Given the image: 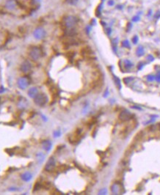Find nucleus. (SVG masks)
<instances>
[{
	"label": "nucleus",
	"mask_w": 160,
	"mask_h": 195,
	"mask_svg": "<svg viewBox=\"0 0 160 195\" xmlns=\"http://www.w3.org/2000/svg\"><path fill=\"white\" fill-rule=\"evenodd\" d=\"M78 21H79L78 18L74 16V15H65V16H64L62 18V25L63 26L65 29H73L77 24Z\"/></svg>",
	"instance_id": "1"
},
{
	"label": "nucleus",
	"mask_w": 160,
	"mask_h": 195,
	"mask_svg": "<svg viewBox=\"0 0 160 195\" xmlns=\"http://www.w3.org/2000/svg\"><path fill=\"white\" fill-rule=\"evenodd\" d=\"M29 57L32 60L37 61L42 57L43 51H42L40 48H39L37 46H34V47L30 48V50L29 51Z\"/></svg>",
	"instance_id": "2"
},
{
	"label": "nucleus",
	"mask_w": 160,
	"mask_h": 195,
	"mask_svg": "<svg viewBox=\"0 0 160 195\" xmlns=\"http://www.w3.org/2000/svg\"><path fill=\"white\" fill-rule=\"evenodd\" d=\"M34 101L37 106H43L47 102V97L45 94L40 93V94H38L34 98Z\"/></svg>",
	"instance_id": "3"
},
{
	"label": "nucleus",
	"mask_w": 160,
	"mask_h": 195,
	"mask_svg": "<svg viewBox=\"0 0 160 195\" xmlns=\"http://www.w3.org/2000/svg\"><path fill=\"white\" fill-rule=\"evenodd\" d=\"M132 119V114L128 110H123L119 115V120L121 122H127Z\"/></svg>",
	"instance_id": "4"
},
{
	"label": "nucleus",
	"mask_w": 160,
	"mask_h": 195,
	"mask_svg": "<svg viewBox=\"0 0 160 195\" xmlns=\"http://www.w3.org/2000/svg\"><path fill=\"white\" fill-rule=\"evenodd\" d=\"M62 43L65 46H76L78 45V42L77 40L74 37H68V36H65L64 40H62Z\"/></svg>",
	"instance_id": "5"
},
{
	"label": "nucleus",
	"mask_w": 160,
	"mask_h": 195,
	"mask_svg": "<svg viewBox=\"0 0 160 195\" xmlns=\"http://www.w3.org/2000/svg\"><path fill=\"white\" fill-rule=\"evenodd\" d=\"M29 84V80L27 77L26 76H23V77H21L18 79V87L22 89V90H24L26 89L28 85Z\"/></svg>",
	"instance_id": "6"
},
{
	"label": "nucleus",
	"mask_w": 160,
	"mask_h": 195,
	"mask_svg": "<svg viewBox=\"0 0 160 195\" xmlns=\"http://www.w3.org/2000/svg\"><path fill=\"white\" fill-rule=\"evenodd\" d=\"M34 37L37 40H42L46 36V31L43 28H37L33 32Z\"/></svg>",
	"instance_id": "7"
},
{
	"label": "nucleus",
	"mask_w": 160,
	"mask_h": 195,
	"mask_svg": "<svg viewBox=\"0 0 160 195\" xmlns=\"http://www.w3.org/2000/svg\"><path fill=\"white\" fill-rule=\"evenodd\" d=\"M55 166H56V161L54 158L51 157L46 162V164L45 166V170L47 172H51L55 168Z\"/></svg>",
	"instance_id": "8"
},
{
	"label": "nucleus",
	"mask_w": 160,
	"mask_h": 195,
	"mask_svg": "<svg viewBox=\"0 0 160 195\" xmlns=\"http://www.w3.org/2000/svg\"><path fill=\"white\" fill-rule=\"evenodd\" d=\"M18 4L17 0H7L5 3V7L9 10H15Z\"/></svg>",
	"instance_id": "9"
},
{
	"label": "nucleus",
	"mask_w": 160,
	"mask_h": 195,
	"mask_svg": "<svg viewBox=\"0 0 160 195\" xmlns=\"http://www.w3.org/2000/svg\"><path fill=\"white\" fill-rule=\"evenodd\" d=\"M81 54L85 57H90L93 54V51L89 46H85L81 49Z\"/></svg>",
	"instance_id": "10"
},
{
	"label": "nucleus",
	"mask_w": 160,
	"mask_h": 195,
	"mask_svg": "<svg viewBox=\"0 0 160 195\" xmlns=\"http://www.w3.org/2000/svg\"><path fill=\"white\" fill-rule=\"evenodd\" d=\"M31 68H32V65L29 61H24L21 65V70L24 73H26L29 71H30Z\"/></svg>",
	"instance_id": "11"
},
{
	"label": "nucleus",
	"mask_w": 160,
	"mask_h": 195,
	"mask_svg": "<svg viewBox=\"0 0 160 195\" xmlns=\"http://www.w3.org/2000/svg\"><path fill=\"white\" fill-rule=\"evenodd\" d=\"M81 135V132L80 130H76V131L75 132L74 134H73L70 138H69V142H71V143H76L77 142L79 139H80V136Z\"/></svg>",
	"instance_id": "12"
},
{
	"label": "nucleus",
	"mask_w": 160,
	"mask_h": 195,
	"mask_svg": "<svg viewBox=\"0 0 160 195\" xmlns=\"http://www.w3.org/2000/svg\"><path fill=\"white\" fill-rule=\"evenodd\" d=\"M38 94V90L36 87H32L28 91V95L32 98H35Z\"/></svg>",
	"instance_id": "13"
},
{
	"label": "nucleus",
	"mask_w": 160,
	"mask_h": 195,
	"mask_svg": "<svg viewBox=\"0 0 160 195\" xmlns=\"http://www.w3.org/2000/svg\"><path fill=\"white\" fill-rule=\"evenodd\" d=\"M42 146H43V148L46 150V151H49L52 147V144L51 142V141L49 140H45L42 143Z\"/></svg>",
	"instance_id": "14"
},
{
	"label": "nucleus",
	"mask_w": 160,
	"mask_h": 195,
	"mask_svg": "<svg viewBox=\"0 0 160 195\" xmlns=\"http://www.w3.org/2000/svg\"><path fill=\"white\" fill-rule=\"evenodd\" d=\"M32 175L29 172H26L21 175V178L24 181H29L32 179Z\"/></svg>",
	"instance_id": "15"
},
{
	"label": "nucleus",
	"mask_w": 160,
	"mask_h": 195,
	"mask_svg": "<svg viewBox=\"0 0 160 195\" xmlns=\"http://www.w3.org/2000/svg\"><path fill=\"white\" fill-rule=\"evenodd\" d=\"M112 192L115 195H118L120 193V186L118 184H114L112 186Z\"/></svg>",
	"instance_id": "16"
},
{
	"label": "nucleus",
	"mask_w": 160,
	"mask_h": 195,
	"mask_svg": "<svg viewBox=\"0 0 160 195\" xmlns=\"http://www.w3.org/2000/svg\"><path fill=\"white\" fill-rule=\"evenodd\" d=\"M136 54L138 57H141L144 54V48L141 46H140L137 49V51H136Z\"/></svg>",
	"instance_id": "17"
},
{
	"label": "nucleus",
	"mask_w": 160,
	"mask_h": 195,
	"mask_svg": "<svg viewBox=\"0 0 160 195\" xmlns=\"http://www.w3.org/2000/svg\"><path fill=\"white\" fill-rule=\"evenodd\" d=\"M133 66L132 62H131V61H129V59H125L124 60V67L126 69H129Z\"/></svg>",
	"instance_id": "18"
},
{
	"label": "nucleus",
	"mask_w": 160,
	"mask_h": 195,
	"mask_svg": "<svg viewBox=\"0 0 160 195\" xmlns=\"http://www.w3.org/2000/svg\"><path fill=\"white\" fill-rule=\"evenodd\" d=\"M133 148H134V145H130V146L126 149V152H125V156L128 157V156L132 153V150H133Z\"/></svg>",
	"instance_id": "19"
},
{
	"label": "nucleus",
	"mask_w": 160,
	"mask_h": 195,
	"mask_svg": "<svg viewBox=\"0 0 160 195\" xmlns=\"http://www.w3.org/2000/svg\"><path fill=\"white\" fill-rule=\"evenodd\" d=\"M113 79H114V81H115V84H116V86L119 88V89H121V82H120V79L117 77V76H113Z\"/></svg>",
	"instance_id": "20"
},
{
	"label": "nucleus",
	"mask_w": 160,
	"mask_h": 195,
	"mask_svg": "<svg viewBox=\"0 0 160 195\" xmlns=\"http://www.w3.org/2000/svg\"><path fill=\"white\" fill-rule=\"evenodd\" d=\"M121 45H122V46H123V47H124V48H130L129 42V40H123V41L122 42Z\"/></svg>",
	"instance_id": "21"
},
{
	"label": "nucleus",
	"mask_w": 160,
	"mask_h": 195,
	"mask_svg": "<svg viewBox=\"0 0 160 195\" xmlns=\"http://www.w3.org/2000/svg\"><path fill=\"white\" fill-rule=\"evenodd\" d=\"M79 0H65V2L71 5H75L78 2Z\"/></svg>",
	"instance_id": "22"
},
{
	"label": "nucleus",
	"mask_w": 160,
	"mask_h": 195,
	"mask_svg": "<svg viewBox=\"0 0 160 195\" xmlns=\"http://www.w3.org/2000/svg\"><path fill=\"white\" fill-rule=\"evenodd\" d=\"M138 40H139V37L137 35H135L133 37H132V42L134 44H137V42H138Z\"/></svg>",
	"instance_id": "23"
},
{
	"label": "nucleus",
	"mask_w": 160,
	"mask_h": 195,
	"mask_svg": "<svg viewBox=\"0 0 160 195\" xmlns=\"http://www.w3.org/2000/svg\"><path fill=\"white\" fill-rule=\"evenodd\" d=\"M132 21L133 22H138L140 20V17L139 16V15H135V16H134L133 18H132Z\"/></svg>",
	"instance_id": "24"
},
{
	"label": "nucleus",
	"mask_w": 160,
	"mask_h": 195,
	"mask_svg": "<svg viewBox=\"0 0 160 195\" xmlns=\"http://www.w3.org/2000/svg\"><path fill=\"white\" fill-rule=\"evenodd\" d=\"M74 55H75V54H74V52H68V54H67V57L69 58V59H73L74 58Z\"/></svg>",
	"instance_id": "25"
},
{
	"label": "nucleus",
	"mask_w": 160,
	"mask_h": 195,
	"mask_svg": "<svg viewBox=\"0 0 160 195\" xmlns=\"http://www.w3.org/2000/svg\"><path fill=\"white\" fill-rule=\"evenodd\" d=\"M132 80H133V78H131V77H127V78L123 79V81L126 84H128L129 82H131Z\"/></svg>",
	"instance_id": "26"
},
{
	"label": "nucleus",
	"mask_w": 160,
	"mask_h": 195,
	"mask_svg": "<svg viewBox=\"0 0 160 195\" xmlns=\"http://www.w3.org/2000/svg\"><path fill=\"white\" fill-rule=\"evenodd\" d=\"M147 79H148L149 81H152L155 80V76H152V75L148 76V77H147Z\"/></svg>",
	"instance_id": "27"
},
{
	"label": "nucleus",
	"mask_w": 160,
	"mask_h": 195,
	"mask_svg": "<svg viewBox=\"0 0 160 195\" xmlns=\"http://www.w3.org/2000/svg\"><path fill=\"white\" fill-rule=\"evenodd\" d=\"M147 59H148V60H149V61H151V62H152V61H154V57L152 56V55H151V54H149L148 56V57H147Z\"/></svg>",
	"instance_id": "28"
},
{
	"label": "nucleus",
	"mask_w": 160,
	"mask_h": 195,
	"mask_svg": "<svg viewBox=\"0 0 160 195\" xmlns=\"http://www.w3.org/2000/svg\"><path fill=\"white\" fill-rule=\"evenodd\" d=\"M107 4H108L109 6H113V4H115V1L113 0H109L107 1Z\"/></svg>",
	"instance_id": "29"
},
{
	"label": "nucleus",
	"mask_w": 160,
	"mask_h": 195,
	"mask_svg": "<svg viewBox=\"0 0 160 195\" xmlns=\"http://www.w3.org/2000/svg\"><path fill=\"white\" fill-rule=\"evenodd\" d=\"M132 26V24L131 23H128V24H127V26H126L127 31H129V30L131 29Z\"/></svg>",
	"instance_id": "30"
},
{
	"label": "nucleus",
	"mask_w": 160,
	"mask_h": 195,
	"mask_svg": "<svg viewBox=\"0 0 160 195\" xmlns=\"http://www.w3.org/2000/svg\"><path fill=\"white\" fill-rule=\"evenodd\" d=\"M154 18H160V11H157V13L154 15Z\"/></svg>",
	"instance_id": "31"
},
{
	"label": "nucleus",
	"mask_w": 160,
	"mask_h": 195,
	"mask_svg": "<svg viewBox=\"0 0 160 195\" xmlns=\"http://www.w3.org/2000/svg\"><path fill=\"white\" fill-rule=\"evenodd\" d=\"M143 64L142 62H140L138 66H137V68H138V70H141L143 68Z\"/></svg>",
	"instance_id": "32"
},
{
	"label": "nucleus",
	"mask_w": 160,
	"mask_h": 195,
	"mask_svg": "<svg viewBox=\"0 0 160 195\" xmlns=\"http://www.w3.org/2000/svg\"><path fill=\"white\" fill-rule=\"evenodd\" d=\"M155 80H157L158 82H160V73L155 76Z\"/></svg>",
	"instance_id": "33"
},
{
	"label": "nucleus",
	"mask_w": 160,
	"mask_h": 195,
	"mask_svg": "<svg viewBox=\"0 0 160 195\" xmlns=\"http://www.w3.org/2000/svg\"><path fill=\"white\" fill-rule=\"evenodd\" d=\"M106 192H107L106 189H103V190H101V191L99 192V194H100V195H105V194H106Z\"/></svg>",
	"instance_id": "34"
},
{
	"label": "nucleus",
	"mask_w": 160,
	"mask_h": 195,
	"mask_svg": "<svg viewBox=\"0 0 160 195\" xmlns=\"http://www.w3.org/2000/svg\"><path fill=\"white\" fill-rule=\"evenodd\" d=\"M107 34H110V33H111V29H110V28H108V29H107Z\"/></svg>",
	"instance_id": "35"
},
{
	"label": "nucleus",
	"mask_w": 160,
	"mask_h": 195,
	"mask_svg": "<svg viewBox=\"0 0 160 195\" xmlns=\"http://www.w3.org/2000/svg\"><path fill=\"white\" fill-rule=\"evenodd\" d=\"M60 132L59 131H57V132H54V136L55 137H58V136H60Z\"/></svg>",
	"instance_id": "36"
},
{
	"label": "nucleus",
	"mask_w": 160,
	"mask_h": 195,
	"mask_svg": "<svg viewBox=\"0 0 160 195\" xmlns=\"http://www.w3.org/2000/svg\"><path fill=\"white\" fill-rule=\"evenodd\" d=\"M151 13H152V10H149V12L148 13V15H148V16H150V15H151Z\"/></svg>",
	"instance_id": "37"
},
{
	"label": "nucleus",
	"mask_w": 160,
	"mask_h": 195,
	"mask_svg": "<svg viewBox=\"0 0 160 195\" xmlns=\"http://www.w3.org/2000/svg\"><path fill=\"white\" fill-rule=\"evenodd\" d=\"M4 90L3 89V87H1V90H0V92H3Z\"/></svg>",
	"instance_id": "38"
}]
</instances>
